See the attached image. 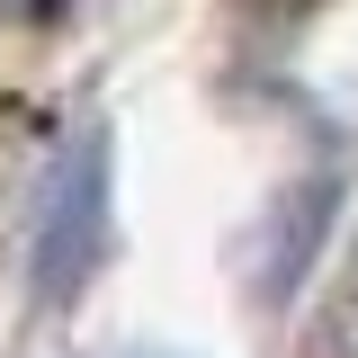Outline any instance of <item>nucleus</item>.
<instances>
[{
  "instance_id": "nucleus-1",
  "label": "nucleus",
  "mask_w": 358,
  "mask_h": 358,
  "mask_svg": "<svg viewBox=\"0 0 358 358\" xmlns=\"http://www.w3.org/2000/svg\"><path fill=\"white\" fill-rule=\"evenodd\" d=\"M99 242H108V134L90 126L54 152L45 197H36V251H27V268H36L45 305L81 296V278L99 268Z\"/></svg>"
},
{
  "instance_id": "nucleus-2",
  "label": "nucleus",
  "mask_w": 358,
  "mask_h": 358,
  "mask_svg": "<svg viewBox=\"0 0 358 358\" xmlns=\"http://www.w3.org/2000/svg\"><path fill=\"white\" fill-rule=\"evenodd\" d=\"M251 9H313V0H251Z\"/></svg>"
}]
</instances>
